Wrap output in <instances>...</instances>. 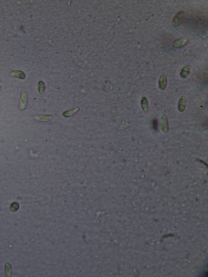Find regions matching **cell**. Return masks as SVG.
I'll return each mask as SVG.
<instances>
[{
  "mask_svg": "<svg viewBox=\"0 0 208 277\" xmlns=\"http://www.w3.org/2000/svg\"><path fill=\"white\" fill-rule=\"evenodd\" d=\"M167 76L165 74H162L159 80V86L160 90L164 91L166 89L167 86Z\"/></svg>",
  "mask_w": 208,
  "mask_h": 277,
  "instance_id": "obj_4",
  "label": "cell"
},
{
  "mask_svg": "<svg viewBox=\"0 0 208 277\" xmlns=\"http://www.w3.org/2000/svg\"><path fill=\"white\" fill-rule=\"evenodd\" d=\"M10 75L12 77H17L21 80H24L26 78L25 73L21 70H13L11 72Z\"/></svg>",
  "mask_w": 208,
  "mask_h": 277,
  "instance_id": "obj_9",
  "label": "cell"
},
{
  "mask_svg": "<svg viewBox=\"0 0 208 277\" xmlns=\"http://www.w3.org/2000/svg\"><path fill=\"white\" fill-rule=\"evenodd\" d=\"M5 274L7 277L11 276L12 272V267L8 262H6L5 264Z\"/></svg>",
  "mask_w": 208,
  "mask_h": 277,
  "instance_id": "obj_11",
  "label": "cell"
},
{
  "mask_svg": "<svg viewBox=\"0 0 208 277\" xmlns=\"http://www.w3.org/2000/svg\"><path fill=\"white\" fill-rule=\"evenodd\" d=\"M79 108H78V107H76V108L69 110V111H65V112H63V116H64V117H66V118L71 117V116H73L76 113L77 111H79Z\"/></svg>",
  "mask_w": 208,
  "mask_h": 277,
  "instance_id": "obj_12",
  "label": "cell"
},
{
  "mask_svg": "<svg viewBox=\"0 0 208 277\" xmlns=\"http://www.w3.org/2000/svg\"><path fill=\"white\" fill-rule=\"evenodd\" d=\"M161 125L162 130L165 132H167L169 130V124L166 115H163L161 118Z\"/></svg>",
  "mask_w": 208,
  "mask_h": 277,
  "instance_id": "obj_6",
  "label": "cell"
},
{
  "mask_svg": "<svg viewBox=\"0 0 208 277\" xmlns=\"http://www.w3.org/2000/svg\"><path fill=\"white\" fill-rule=\"evenodd\" d=\"M1 89H2L1 87V86H0V91H1Z\"/></svg>",
  "mask_w": 208,
  "mask_h": 277,
  "instance_id": "obj_16",
  "label": "cell"
},
{
  "mask_svg": "<svg viewBox=\"0 0 208 277\" xmlns=\"http://www.w3.org/2000/svg\"><path fill=\"white\" fill-rule=\"evenodd\" d=\"M186 106V99L184 96L182 97L180 99L178 104V109L180 112H184Z\"/></svg>",
  "mask_w": 208,
  "mask_h": 277,
  "instance_id": "obj_8",
  "label": "cell"
},
{
  "mask_svg": "<svg viewBox=\"0 0 208 277\" xmlns=\"http://www.w3.org/2000/svg\"><path fill=\"white\" fill-rule=\"evenodd\" d=\"M191 69H192V66L191 65H187L184 66L180 72V77L183 79H186L191 73Z\"/></svg>",
  "mask_w": 208,
  "mask_h": 277,
  "instance_id": "obj_5",
  "label": "cell"
},
{
  "mask_svg": "<svg viewBox=\"0 0 208 277\" xmlns=\"http://www.w3.org/2000/svg\"><path fill=\"white\" fill-rule=\"evenodd\" d=\"M46 87L42 81H40L38 84V92L39 93L43 94L44 93L45 91Z\"/></svg>",
  "mask_w": 208,
  "mask_h": 277,
  "instance_id": "obj_13",
  "label": "cell"
},
{
  "mask_svg": "<svg viewBox=\"0 0 208 277\" xmlns=\"http://www.w3.org/2000/svg\"><path fill=\"white\" fill-rule=\"evenodd\" d=\"M141 108L142 110L145 112H147L149 109V103L148 99L145 97L142 98L141 102Z\"/></svg>",
  "mask_w": 208,
  "mask_h": 277,
  "instance_id": "obj_10",
  "label": "cell"
},
{
  "mask_svg": "<svg viewBox=\"0 0 208 277\" xmlns=\"http://www.w3.org/2000/svg\"><path fill=\"white\" fill-rule=\"evenodd\" d=\"M52 116L50 115H36L34 116V119L41 122H46L51 120Z\"/></svg>",
  "mask_w": 208,
  "mask_h": 277,
  "instance_id": "obj_7",
  "label": "cell"
},
{
  "mask_svg": "<svg viewBox=\"0 0 208 277\" xmlns=\"http://www.w3.org/2000/svg\"><path fill=\"white\" fill-rule=\"evenodd\" d=\"M189 40L186 38H182L174 40L172 43V45L175 48L183 47L188 43Z\"/></svg>",
  "mask_w": 208,
  "mask_h": 277,
  "instance_id": "obj_3",
  "label": "cell"
},
{
  "mask_svg": "<svg viewBox=\"0 0 208 277\" xmlns=\"http://www.w3.org/2000/svg\"><path fill=\"white\" fill-rule=\"evenodd\" d=\"M20 205L18 202H14L12 203L11 205L10 210L12 212H15L19 209Z\"/></svg>",
  "mask_w": 208,
  "mask_h": 277,
  "instance_id": "obj_14",
  "label": "cell"
},
{
  "mask_svg": "<svg viewBox=\"0 0 208 277\" xmlns=\"http://www.w3.org/2000/svg\"><path fill=\"white\" fill-rule=\"evenodd\" d=\"M184 16V11H180L174 16L172 21L173 25L174 27L178 26L181 23Z\"/></svg>",
  "mask_w": 208,
  "mask_h": 277,
  "instance_id": "obj_2",
  "label": "cell"
},
{
  "mask_svg": "<svg viewBox=\"0 0 208 277\" xmlns=\"http://www.w3.org/2000/svg\"><path fill=\"white\" fill-rule=\"evenodd\" d=\"M157 125H158V123H157V119H154L153 121V127H154V129H157Z\"/></svg>",
  "mask_w": 208,
  "mask_h": 277,
  "instance_id": "obj_15",
  "label": "cell"
},
{
  "mask_svg": "<svg viewBox=\"0 0 208 277\" xmlns=\"http://www.w3.org/2000/svg\"><path fill=\"white\" fill-rule=\"evenodd\" d=\"M27 101V93L24 91H23L20 93L19 100V107L21 110H24L26 108Z\"/></svg>",
  "mask_w": 208,
  "mask_h": 277,
  "instance_id": "obj_1",
  "label": "cell"
}]
</instances>
